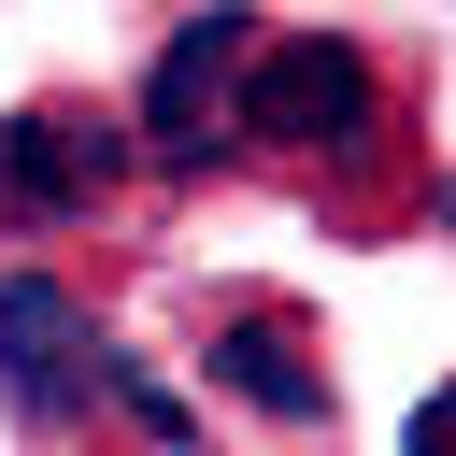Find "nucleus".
Listing matches in <instances>:
<instances>
[{"mask_svg":"<svg viewBox=\"0 0 456 456\" xmlns=\"http://www.w3.org/2000/svg\"><path fill=\"white\" fill-rule=\"evenodd\" d=\"M242 57H256V14H185L171 43H157V71H142V100H128V157L142 171H214L228 142H242Z\"/></svg>","mask_w":456,"mask_h":456,"instance_id":"obj_1","label":"nucleus"},{"mask_svg":"<svg viewBox=\"0 0 456 456\" xmlns=\"http://www.w3.org/2000/svg\"><path fill=\"white\" fill-rule=\"evenodd\" d=\"M370 128H385V71H370V43H342V28H285V43L242 57V142H271V157H356Z\"/></svg>","mask_w":456,"mask_h":456,"instance_id":"obj_2","label":"nucleus"},{"mask_svg":"<svg viewBox=\"0 0 456 456\" xmlns=\"http://www.w3.org/2000/svg\"><path fill=\"white\" fill-rule=\"evenodd\" d=\"M128 171H142V157H128V114L43 86V100L0 128V228H71V214H100Z\"/></svg>","mask_w":456,"mask_h":456,"instance_id":"obj_3","label":"nucleus"},{"mask_svg":"<svg viewBox=\"0 0 456 456\" xmlns=\"http://www.w3.org/2000/svg\"><path fill=\"white\" fill-rule=\"evenodd\" d=\"M0 399L14 428H86L114 399V342L57 271H0Z\"/></svg>","mask_w":456,"mask_h":456,"instance_id":"obj_4","label":"nucleus"},{"mask_svg":"<svg viewBox=\"0 0 456 456\" xmlns=\"http://www.w3.org/2000/svg\"><path fill=\"white\" fill-rule=\"evenodd\" d=\"M214 385L256 399L271 428H328V356H314V328L271 314V299H228V314H214Z\"/></svg>","mask_w":456,"mask_h":456,"instance_id":"obj_5","label":"nucleus"},{"mask_svg":"<svg viewBox=\"0 0 456 456\" xmlns=\"http://www.w3.org/2000/svg\"><path fill=\"white\" fill-rule=\"evenodd\" d=\"M413 456H456V385H442V399H413Z\"/></svg>","mask_w":456,"mask_h":456,"instance_id":"obj_6","label":"nucleus"},{"mask_svg":"<svg viewBox=\"0 0 456 456\" xmlns=\"http://www.w3.org/2000/svg\"><path fill=\"white\" fill-rule=\"evenodd\" d=\"M428 228H442V242H456V171H442V185H428Z\"/></svg>","mask_w":456,"mask_h":456,"instance_id":"obj_7","label":"nucleus"}]
</instances>
